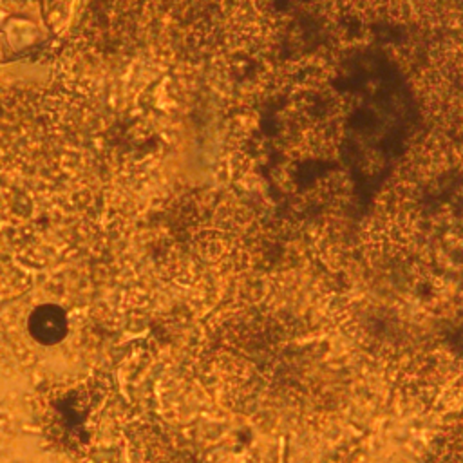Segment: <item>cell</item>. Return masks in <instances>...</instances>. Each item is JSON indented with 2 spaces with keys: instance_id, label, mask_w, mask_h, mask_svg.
Segmentation results:
<instances>
[{
  "instance_id": "cell-1",
  "label": "cell",
  "mask_w": 463,
  "mask_h": 463,
  "mask_svg": "<svg viewBox=\"0 0 463 463\" xmlns=\"http://www.w3.org/2000/svg\"><path fill=\"white\" fill-rule=\"evenodd\" d=\"M90 418L92 405L85 389L65 391L54 403V411L51 414V420L54 421L52 432L60 441L71 445L72 439L78 441L80 436H87Z\"/></svg>"
},
{
  "instance_id": "cell-2",
  "label": "cell",
  "mask_w": 463,
  "mask_h": 463,
  "mask_svg": "<svg viewBox=\"0 0 463 463\" xmlns=\"http://www.w3.org/2000/svg\"><path fill=\"white\" fill-rule=\"evenodd\" d=\"M33 329L40 340L52 342L63 333V318L58 315L56 309H40L33 317Z\"/></svg>"
}]
</instances>
